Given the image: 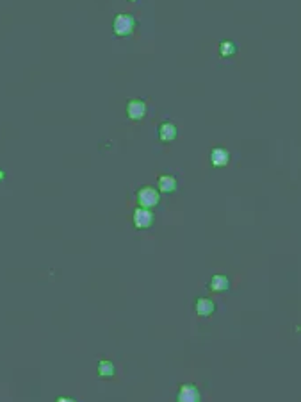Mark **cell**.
I'll return each mask as SVG.
<instances>
[{"label": "cell", "instance_id": "obj_2", "mask_svg": "<svg viewBox=\"0 0 301 402\" xmlns=\"http://www.w3.org/2000/svg\"><path fill=\"white\" fill-rule=\"evenodd\" d=\"M137 199H139V204H141V208H153V206H157L159 204V191L157 190H153V188H143V190H139V193H137Z\"/></svg>", "mask_w": 301, "mask_h": 402}, {"label": "cell", "instance_id": "obj_5", "mask_svg": "<svg viewBox=\"0 0 301 402\" xmlns=\"http://www.w3.org/2000/svg\"><path fill=\"white\" fill-rule=\"evenodd\" d=\"M178 402H200V392L192 384H186L178 393Z\"/></svg>", "mask_w": 301, "mask_h": 402}, {"label": "cell", "instance_id": "obj_9", "mask_svg": "<svg viewBox=\"0 0 301 402\" xmlns=\"http://www.w3.org/2000/svg\"><path fill=\"white\" fill-rule=\"evenodd\" d=\"M159 188L164 193H171L177 190V179L171 177V175H161L159 177Z\"/></svg>", "mask_w": 301, "mask_h": 402}, {"label": "cell", "instance_id": "obj_6", "mask_svg": "<svg viewBox=\"0 0 301 402\" xmlns=\"http://www.w3.org/2000/svg\"><path fill=\"white\" fill-rule=\"evenodd\" d=\"M210 161H212L214 167H226L230 161L228 150H225V148H214V150L210 152Z\"/></svg>", "mask_w": 301, "mask_h": 402}, {"label": "cell", "instance_id": "obj_14", "mask_svg": "<svg viewBox=\"0 0 301 402\" xmlns=\"http://www.w3.org/2000/svg\"><path fill=\"white\" fill-rule=\"evenodd\" d=\"M130 2H134V0H130Z\"/></svg>", "mask_w": 301, "mask_h": 402}, {"label": "cell", "instance_id": "obj_11", "mask_svg": "<svg viewBox=\"0 0 301 402\" xmlns=\"http://www.w3.org/2000/svg\"><path fill=\"white\" fill-rule=\"evenodd\" d=\"M98 374H100L102 377H111V376H114V365H113L111 361H107V360L100 361V363H98Z\"/></svg>", "mask_w": 301, "mask_h": 402}, {"label": "cell", "instance_id": "obj_1", "mask_svg": "<svg viewBox=\"0 0 301 402\" xmlns=\"http://www.w3.org/2000/svg\"><path fill=\"white\" fill-rule=\"evenodd\" d=\"M134 25H135V20L134 16L130 15H118L114 18V23H113L114 32L118 36H129V34H132Z\"/></svg>", "mask_w": 301, "mask_h": 402}, {"label": "cell", "instance_id": "obj_4", "mask_svg": "<svg viewBox=\"0 0 301 402\" xmlns=\"http://www.w3.org/2000/svg\"><path fill=\"white\" fill-rule=\"evenodd\" d=\"M127 115L132 120H141L146 115V104L143 100H130L127 104Z\"/></svg>", "mask_w": 301, "mask_h": 402}, {"label": "cell", "instance_id": "obj_8", "mask_svg": "<svg viewBox=\"0 0 301 402\" xmlns=\"http://www.w3.org/2000/svg\"><path fill=\"white\" fill-rule=\"evenodd\" d=\"M214 309H216V306H214V302L210 300V298H198L196 313L200 315V317H208V315H212Z\"/></svg>", "mask_w": 301, "mask_h": 402}, {"label": "cell", "instance_id": "obj_7", "mask_svg": "<svg viewBox=\"0 0 301 402\" xmlns=\"http://www.w3.org/2000/svg\"><path fill=\"white\" fill-rule=\"evenodd\" d=\"M159 138H161L162 141L175 140V138H177V127H175V124H171V122L161 124V127H159Z\"/></svg>", "mask_w": 301, "mask_h": 402}, {"label": "cell", "instance_id": "obj_3", "mask_svg": "<svg viewBox=\"0 0 301 402\" xmlns=\"http://www.w3.org/2000/svg\"><path fill=\"white\" fill-rule=\"evenodd\" d=\"M153 224V214L146 208H139L134 211V225L137 229H146Z\"/></svg>", "mask_w": 301, "mask_h": 402}, {"label": "cell", "instance_id": "obj_13", "mask_svg": "<svg viewBox=\"0 0 301 402\" xmlns=\"http://www.w3.org/2000/svg\"><path fill=\"white\" fill-rule=\"evenodd\" d=\"M57 402H77V401H73V399H66V397H61V399H57Z\"/></svg>", "mask_w": 301, "mask_h": 402}, {"label": "cell", "instance_id": "obj_10", "mask_svg": "<svg viewBox=\"0 0 301 402\" xmlns=\"http://www.w3.org/2000/svg\"><path fill=\"white\" fill-rule=\"evenodd\" d=\"M228 286L230 282L225 275H214L210 279V290H214V292H225V290H228Z\"/></svg>", "mask_w": 301, "mask_h": 402}, {"label": "cell", "instance_id": "obj_12", "mask_svg": "<svg viewBox=\"0 0 301 402\" xmlns=\"http://www.w3.org/2000/svg\"><path fill=\"white\" fill-rule=\"evenodd\" d=\"M237 52V48H235V45L232 42H221V45H219V54L223 56V58H230V56H234V54Z\"/></svg>", "mask_w": 301, "mask_h": 402}]
</instances>
